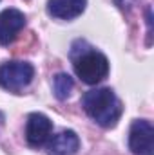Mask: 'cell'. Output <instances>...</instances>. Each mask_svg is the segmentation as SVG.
I'll use <instances>...</instances> for the list:
<instances>
[{
	"label": "cell",
	"instance_id": "7",
	"mask_svg": "<svg viewBox=\"0 0 154 155\" xmlns=\"http://www.w3.org/2000/svg\"><path fill=\"white\" fill-rule=\"evenodd\" d=\"M87 0H49L47 13L60 20H73L85 11Z\"/></svg>",
	"mask_w": 154,
	"mask_h": 155
},
{
	"label": "cell",
	"instance_id": "6",
	"mask_svg": "<svg viewBox=\"0 0 154 155\" xmlns=\"http://www.w3.org/2000/svg\"><path fill=\"white\" fill-rule=\"evenodd\" d=\"M26 25V15L18 9H4L0 13V45L13 43Z\"/></svg>",
	"mask_w": 154,
	"mask_h": 155
},
{
	"label": "cell",
	"instance_id": "8",
	"mask_svg": "<svg viewBox=\"0 0 154 155\" xmlns=\"http://www.w3.org/2000/svg\"><path fill=\"white\" fill-rule=\"evenodd\" d=\"M80 148V139L73 130H64L51 137L47 144L49 155H75Z\"/></svg>",
	"mask_w": 154,
	"mask_h": 155
},
{
	"label": "cell",
	"instance_id": "4",
	"mask_svg": "<svg viewBox=\"0 0 154 155\" xmlns=\"http://www.w3.org/2000/svg\"><path fill=\"white\" fill-rule=\"evenodd\" d=\"M154 128L145 119H138L131 124L129 132V148L134 155H149L152 152Z\"/></svg>",
	"mask_w": 154,
	"mask_h": 155
},
{
	"label": "cell",
	"instance_id": "9",
	"mask_svg": "<svg viewBox=\"0 0 154 155\" xmlns=\"http://www.w3.org/2000/svg\"><path fill=\"white\" fill-rule=\"evenodd\" d=\"M73 87H75L73 78L69 76V74H65V72L56 74L54 79H53V90H54V96L58 99H67L69 94H71V90H73Z\"/></svg>",
	"mask_w": 154,
	"mask_h": 155
},
{
	"label": "cell",
	"instance_id": "5",
	"mask_svg": "<svg viewBox=\"0 0 154 155\" xmlns=\"http://www.w3.org/2000/svg\"><path fill=\"white\" fill-rule=\"evenodd\" d=\"M53 134V123L51 119L44 114H31L27 117V124H26V139L29 143V146L38 148L42 144H45L51 139Z\"/></svg>",
	"mask_w": 154,
	"mask_h": 155
},
{
	"label": "cell",
	"instance_id": "1",
	"mask_svg": "<svg viewBox=\"0 0 154 155\" xmlns=\"http://www.w3.org/2000/svg\"><path fill=\"white\" fill-rule=\"evenodd\" d=\"M83 110L103 128H113L121 116V103L111 88H93L83 94Z\"/></svg>",
	"mask_w": 154,
	"mask_h": 155
},
{
	"label": "cell",
	"instance_id": "2",
	"mask_svg": "<svg viewBox=\"0 0 154 155\" xmlns=\"http://www.w3.org/2000/svg\"><path fill=\"white\" fill-rule=\"evenodd\" d=\"M73 65L76 76L87 85H96L109 74V60L93 49H85L78 56H73Z\"/></svg>",
	"mask_w": 154,
	"mask_h": 155
},
{
	"label": "cell",
	"instance_id": "3",
	"mask_svg": "<svg viewBox=\"0 0 154 155\" xmlns=\"http://www.w3.org/2000/svg\"><path fill=\"white\" fill-rule=\"evenodd\" d=\"M35 78V67L27 61H5L0 65V87L9 92L24 90Z\"/></svg>",
	"mask_w": 154,
	"mask_h": 155
}]
</instances>
